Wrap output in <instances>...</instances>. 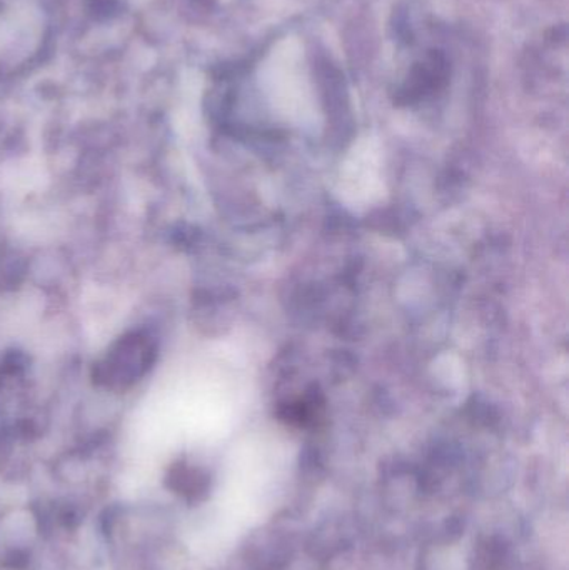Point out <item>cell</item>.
Instances as JSON below:
<instances>
[{
	"instance_id": "6da1fadb",
	"label": "cell",
	"mask_w": 569,
	"mask_h": 570,
	"mask_svg": "<svg viewBox=\"0 0 569 570\" xmlns=\"http://www.w3.org/2000/svg\"><path fill=\"white\" fill-rule=\"evenodd\" d=\"M450 76V63L447 57L440 52H430L423 62L416 63L411 69L404 86L401 87L400 97L404 102H413L426 94L440 89Z\"/></svg>"
}]
</instances>
